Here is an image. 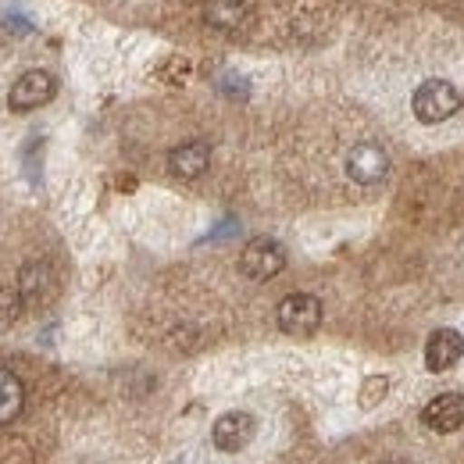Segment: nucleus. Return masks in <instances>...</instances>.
<instances>
[{
  "instance_id": "6e6552de",
  "label": "nucleus",
  "mask_w": 464,
  "mask_h": 464,
  "mask_svg": "<svg viewBox=\"0 0 464 464\" xmlns=\"http://www.w3.org/2000/svg\"><path fill=\"white\" fill-rule=\"evenodd\" d=\"M461 357H464V336L458 329H436L429 336V343H425V368L429 372L440 375V372L454 368Z\"/></svg>"
},
{
  "instance_id": "ddd939ff",
  "label": "nucleus",
  "mask_w": 464,
  "mask_h": 464,
  "mask_svg": "<svg viewBox=\"0 0 464 464\" xmlns=\"http://www.w3.org/2000/svg\"><path fill=\"white\" fill-rule=\"evenodd\" d=\"M22 311H25V300H22L18 286L14 290L11 286H0V333H7L22 318Z\"/></svg>"
},
{
  "instance_id": "9b49d317",
  "label": "nucleus",
  "mask_w": 464,
  "mask_h": 464,
  "mask_svg": "<svg viewBox=\"0 0 464 464\" xmlns=\"http://www.w3.org/2000/svg\"><path fill=\"white\" fill-rule=\"evenodd\" d=\"M250 14V0H204V18L208 25L222 29V33H232L246 22Z\"/></svg>"
},
{
  "instance_id": "0eeeda50",
  "label": "nucleus",
  "mask_w": 464,
  "mask_h": 464,
  "mask_svg": "<svg viewBox=\"0 0 464 464\" xmlns=\"http://www.w3.org/2000/svg\"><path fill=\"white\" fill-rule=\"evenodd\" d=\"M347 175L357 186H375L390 175V154L379 143H357L347 154Z\"/></svg>"
},
{
  "instance_id": "4468645a",
  "label": "nucleus",
  "mask_w": 464,
  "mask_h": 464,
  "mask_svg": "<svg viewBox=\"0 0 464 464\" xmlns=\"http://www.w3.org/2000/svg\"><path fill=\"white\" fill-rule=\"evenodd\" d=\"M386 393H390V379H386V375L364 379V386H361V407H375Z\"/></svg>"
},
{
  "instance_id": "f03ea898",
  "label": "nucleus",
  "mask_w": 464,
  "mask_h": 464,
  "mask_svg": "<svg viewBox=\"0 0 464 464\" xmlns=\"http://www.w3.org/2000/svg\"><path fill=\"white\" fill-rule=\"evenodd\" d=\"M283 268H286V250H283V243H276V239H268V236L250 239V243L243 246V254H239V272H243L246 279H254V283H268V279H276Z\"/></svg>"
},
{
  "instance_id": "f257e3e1",
  "label": "nucleus",
  "mask_w": 464,
  "mask_h": 464,
  "mask_svg": "<svg viewBox=\"0 0 464 464\" xmlns=\"http://www.w3.org/2000/svg\"><path fill=\"white\" fill-rule=\"evenodd\" d=\"M458 108H461V93H458L454 82H447V79H429V82H421V86L414 90V97H411V111H414L418 121H425V125L447 121Z\"/></svg>"
},
{
  "instance_id": "f8f14e48",
  "label": "nucleus",
  "mask_w": 464,
  "mask_h": 464,
  "mask_svg": "<svg viewBox=\"0 0 464 464\" xmlns=\"http://www.w3.org/2000/svg\"><path fill=\"white\" fill-rule=\"evenodd\" d=\"M25 407V386L14 372L0 368V425H11Z\"/></svg>"
},
{
  "instance_id": "39448f33",
  "label": "nucleus",
  "mask_w": 464,
  "mask_h": 464,
  "mask_svg": "<svg viewBox=\"0 0 464 464\" xmlns=\"http://www.w3.org/2000/svg\"><path fill=\"white\" fill-rule=\"evenodd\" d=\"M254 432H257L254 414H246V411H226V414H218V421L211 425V443H215L222 454H236V450H243V447L254 440Z\"/></svg>"
},
{
  "instance_id": "1a4fd4ad",
  "label": "nucleus",
  "mask_w": 464,
  "mask_h": 464,
  "mask_svg": "<svg viewBox=\"0 0 464 464\" xmlns=\"http://www.w3.org/2000/svg\"><path fill=\"white\" fill-rule=\"evenodd\" d=\"M421 421L432 432H458L464 425V397L461 393H440L421 411Z\"/></svg>"
},
{
  "instance_id": "423d86ee",
  "label": "nucleus",
  "mask_w": 464,
  "mask_h": 464,
  "mask_svg": "<svg viewBox=\"0 0 464 464\" xmlns=\"http://www.w3.org/2000/svg\"><path fill=\"white\" fill-rule=\"evenodd\" d=\"M18 293L25 300V307H47L58 296V276L47 261H29L18 272Z\"/></svg>"
},
{
  "instance_id": "9d476101",
  "label": "nucleus",
  "mask_w": 464,
  "mask_h": 464,
  "mask_svg": "<svg viewBox=\"0 0 464 464\" xmlns=\"http://www.w3.org/2000/svg\"><path fill=\"white\" fill-rule=\"evenodd\" d=\"M211 165V147L204 140H189V143H179L172 154H169V169L175 179H200Z\"/></svg>"
},
{
  "instance_id": "2eb2a0df",
  "label": "nucleus",
  "mask_w": 464,
  "mask_h": 464,
  "mask_svg": "<svg viewBox=\"0 0 464 464\" xmlns=\"http://www.w3.org/2000/svg\"><path fill=\"white\" fill-rule=\"evenodd\" d=\"M461 104H464V97H461Z\"/></svg>"
},
{
  "instance_id": "7ed1b4c3",
  "label": "nucleus",
  "mask_w": 464,
  "mask_h": 464,
  "mask_svg": "<svg viewBox=\"0 0 464 464\" xmlns=\"http://www.w3.org/2000/svg\"><path fill=\"white\" fill-rule=\"evenodd\" d=\"M276 322L286 336H311L322 325V300L311 293H290V296H283Z\"/></svg>"
},
{
  "instance_id": "20e7f679",
  "label": "nucleus",
  "mask_w": 464,
  "mask_h": 464,
  "mask_svg": "<svg viewBox=\"0 0 464 464\" xmlns=\"http://www.w3.org/2000/svg\"><path fill=\"white\" fill-rule=\"evenodd\" d=\"M54 93H58L54 75L44 72V68H33V72H25V75L14 79V86L7 93V108L18 111V115H25V111H36L47 101H54Z\"/></svg>"
}]
</instances>
